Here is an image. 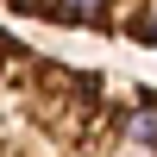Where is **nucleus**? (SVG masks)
Masks as SVG:
<instances>
[{"label":"nucleus","mask_w":157,"mask_h":157,"mask_svg":"<svg viewBox=\"0 0 157 157\" xmlns=\"http://www.w3.org/2000/svg\"><path fill=\"white\" fill-rule=\"evenodd\" d=\"M0 157H157V88L63 63L6 32Z\"/></svg>","instance_id":"f257e3e1"},{"label":"nucleus","mask_w":157,"mask_h":157,"mask_svg":"<svg viewBox=\"0 0 157 157\" xmlns=\"http://www.w3.org/2000/svg\"><path fill=\"white\" fill-rule=\"evenodd\" d=\"M13 19L57 25V32H94L120 44L157 50V0H6Z\"/></svg>","instance_id":"f03ea898"}]
</instances>
